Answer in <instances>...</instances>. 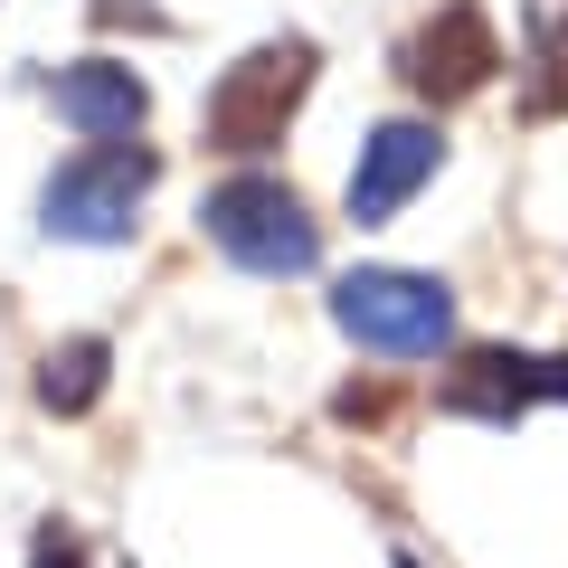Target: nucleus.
Here are the masks:
<instances>
[{"instance_id":"nucleus-4","label":"nucleus","mask_w":568,"mask_h":568,"mask_svg":"<svg viewBox=\"0 0 568 568\" xmlns=\"http://www.w3.org/2000/svg\"><path fill=\"white\" fill-rule=\"evenodd\" d=\"M332 323L361 351H388V361H436L455 342V294L436 275H407V265H361V275L332 284Z\"/></svg>"},{"instance_id":"nucleus-9","label":"nucleus","mask_w":568,"mask_h":568,"mask_svg":"<svg viewBox=\"0 0 568 568\" xmlns=\"http://www.w3.org/2000/svg\"><path fill=\"white\" fill-rule=\"evenodd\" d=\"M104 379H114V351H104L95 332H77V342H58L39 361V407L48 417H85V407L104 398Z\"/></svg>"},{"instance_id":"nucleus-3","label":"nucleus","mask_w":568,"mask_h":568,"mask_svg":"<svg viewBox=\"0 0 568 568\" xmlns=\"http://www.w3.org/2000/svg\"><path fill=\"white\" fill-rule=\"evenodd\" d=\"M152 181H162V162L142 142H95V152H77L39 190V227L67 237V246H123L133 219H142V200H152Z\"/></svg>"},{"instance_id":"nucleus-8","label":"nucleus","mask_w":568,"mask_h":568,"mask_svg":"<svg viewBox=\"0 0 568 568\" xmlns=\"http://www.w3.org/2000/svg\"><path fill=\"white\" fill-rule=\"evenodd\" d=\"M48 104H58L85 142H133L142 114H152V85H142L123 58H77V67H58Z\"/></svg>"},{"instance_id":"nucleus-11","label":"nucleus","mask_w":568,"mask_h":568,"mask_svg":"<svg viewBox=\"0 0 568 568\" xmlns=\"http://www.w3.org/2000/svg\"><path fill=\"white\" fill-rule=\"evenodd\" d=\"M29 568H85V540H77L67 521H48L39 540H29Z\"/></svg>"},{"instance_id":"nucleus-7","label":"nucleus","mask_w":568,"mask_h":568,"mask_svg":"<svg viewBox=\"0 0 568 568\" xmlns=\"http://www.w3.org/2000/svg\"><path fill=\"white\" fill-rule=\"evenodd\" d=\"M540 398H568V361H530V351H465L455 379H446V407H455V417H493V426H511L521 407H540Z\"/></svg>"},{"instance_id":"nucleus-5","label":"nucleus","mask_w":568,"mask_h":568,"mask_svg":"<svg viewBox=\"0 0 568 568\" xmlns=\"http://www.w3.org/2000/svg\"><path fill=\"white\" fill-rule=\"evenodd\" d=\"M493 67H503V39H493V20L474 10V0H446L436 20L417 29V39L398 48V77L417 85L426 104H465L493 85Z\"/></svg>"},{"instance_id":"nucleus-1","label":"nucleus","mask_w":568,"mask_h":568,"mask_svg":"<svg viewBox=\"0 0 568 568\" xmlns=\"http://www.w3.org/2000/svg\"><path fill=\"white\" fill-rule=\"evenodd\" d=\"M313 67H323V58H313V39H265V48H246V58L209 85L200 142H209V152H237V162L275 152L284 123H294V104L313 95Z\"/></svg>"},{"instance_id":"nucleus-2","label":"nucleus","mask_w":568,"mask_h":568,"mask_svg":"<svg viewBox=\"0 0 568 568\" xmlns=\"http://www.w3.org/2000/svg\"><path fill=\"white\" fill-rule=\"evenodd\" d=\"M200 237L219 246L227 265H246V275H313V265H323L313 209L284 181H265V171H237V181L209 190L200 200Z\"/></svg>"},{"instance_id":"nucleus-6","label":"nucleus","mask_w":568,"mask_h":568,"mask_svg":"<svg viewBox=\"0 0 568 568\" xmlns=\"http://www.w3.org/2000/svg\"><path fill=\"white\" fill-rule=\"evenodd\" d=\"M436 162H446L436 123H379V133L361 142V162H351V219H361V227L398 219V209L436 181Z\"/></svg>"},{"instance_id":"nucleus-10","label":"nucleus","mask_w":568,"mask_h":568,"mask_svg":"<svg viewBox=\"0 0 568 568\" xmlns=\"http://www.w3.org/2000/svg\"><path fill=\"white\" fill-rule=\"evenodd\" d=\"M530 114H568V0L530 20Z\"/></svg>"},{"instance_id":"nucleus-12","label":"nucleus","mask_w":568,"mask_h":568,"mask_svg":"<svg viewBox=\"0 0 568 568\" xmlns=\"http://www.w3.org/2000/svg\"><path fill=\"white\" fill-rule=\"evenodd\" d=\"M398 568H417V559H398Z\"/></svg>"}]
</instances>
